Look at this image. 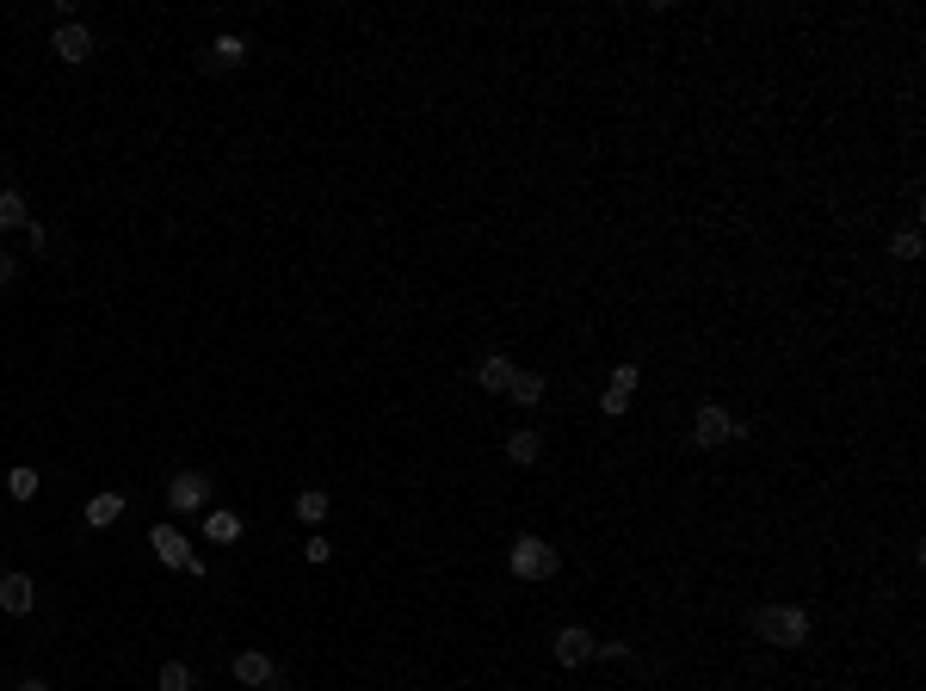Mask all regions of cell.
Wrapping results in <instances>:
<instances>
[{"mask_svg": "<svg viewBox=\"0 0 926 691\" xmlns=\"http://www.w3.org/2000/svg\"><path fill=\"white\" fill-rule=\"evenodd\" d=\"M241 685H254V691H284V679H278V667H272V654H260V648H247V654H235V667H229Z\"/></svg>", "mask_w": 926, "mask_h": 691, "instance_id": "5", "label": "cell"}, {"mask_svg": "<svg viewBox=\"0 0 926 691\" xmlns=\"http://www.w3.org/2000/svg\"><path fill=\"white\" fill-rule=\"evenodd\" d=\"M476 383H482L488 395H507V389H513V365L494 352V358H482V365H476Z\"/></svg>", "mask_w": 926, "mask_h": 691, "instance_id": "11", "label": "cell"}, {"mask_svg": "<svg viewBox=\"0 0 926 691\" xmlns=\"http://www.w3.org/2000/svg\"><path fill=\"white\" fill-rule=\"evenodd\" d=\"M328 550H334L328 537H309V543H303V556H309V562H328Z\"/></svg>", "mask_w": 926, "mask_h": 691, "instance_id": "22", "label": "cell"}, {"mask_svg": "<svg viewBox=\"0 0 926 691\" xmlns=\"http://www.w3.org/2000/svg\"><path fill=\"white\" fill-rule=\"evenodd\" d=\"M889 253H896V260H920V235H914V229H902L896 241H889Z\"/></svg>", "mask_w": 926, "mask_h": 691, "instance_id": "21", "label": "cell"}, {"mask_svg": "<svg viewBox=\"0 0 926 691\" xmlns=\"http://www.w3.org/2000/svg\"><path fill=\"white\" fill-rule=\"evenodd\" d=\"M31 605H38V587H31V574H0V611L25 617Z\"/></svg>", "mask_w": 926, "mask_h": 691, "instance_id": "9", "label": "cell"}, {"mask_svg": "<svg viewBox=\"0 0 926 691\" xmlns=\"http://www.w3.org/2000/svg\"><path fill=\"white\" fill-rule=\"evenodd\" d=\"M507 457H513V463H538V457H544V439H538V432H513V439H507Z\"/></svg>", "mask_w": 926, "mask_h": 691, "instance_id": "15", "label": "cell"}, {"mask_svg": "<svg viewBox=\"0 0 926 691\" xmlns=\"http://www.w3.org/2000/svg\"><path fill=\"white\" fill-rule=\"evenodd\" d=\"M118 519H124V494H93V500H87V525H93V531L118 525Z\"/></svg>", "mask_w": 926, "mask_h": 691, "instance_id": "12", "label": "cell"}, {"mask_svg": "<svg viewBox=\"0 0 926 691\" xmlns=\"http://www.w3.org/2000/svg\"><path fill=\"white\" fill-rule=\"evenodd\" d=\"M235 62H247V38H235V31H229V38H217V44H210L204 68H235Z\"/></svg>", "mask_w": 926, "mask_h": 691, "instance_id": "13", "label": "cell"}, {"mask_svg": "<svg viewBox=\"0 0 926 691\" xmlns=\"http://www.w3.org/2000/svg\"><path fill=\"white\" fill-rule=\"evenodd\" d=\"M204 537H210V543H235V537H241V519H235V513H210V519H204Z\"/></svg>", "mask_w": 926, "mask_h": 691, "instance_id": "18", "label": "cell"}, {"mask_svg": "<svg viewBox=\"0 0 926 691\" xmlns=\"http://www.w3.org/2000/svg\"><path fill=\"white\" fill-rule=\"evenodd\" d=\"M556 568H562V556L550 550L544 537H519V543H513V574H519V580H550Z\"/></svg>", "mask_w": 926, "mask_h": 691, "instance_id": "2", "label": "cell"}, {"mask_svg": "<svg viewBox=\"0 0 926 691\" xmlns=\"http://www.w3.org/2000/svg\"><path fill=\"white\" fill-rule=\"evenodd\" d=\"M593 630H581V624H568V630H556V661L562 667H581V661H593Z\"/></svg>", "mask_w": 926, "mask_h": 691, "instance_id": "8", "label": "cell"}, {"mask_svg": "<svg viewBox=\"0 0 926 691\" xmlns=\"http://www.w3.org/2000/svg\"><path fill=\"white\" fill-rule=\"evenodd\" d=\"M754 636L772 642V648H797V642L809 636V617H803L797 605H760V611H754Z\"/></svg>", "mask_w": 926, "mask_h": 691, "instance_id": "1", "label": "cell"}, {"mask_svg": "<svg viewBox=\"0 0 926 691\" xmlns=\"http://www.w3.org/2000/svg\"><path fill=\"white\" fill-rule=\"evenodd\" d=\"M7 488H13V500H31V494H38V469H13Z\"/></svg>", "mask_w": 926, "mask_h": 691, "instance_id": "20", "label": "cell"}, {"mask_svg": "<svg viewBox=\"0 0 926 691\" xmlns=\"http://www.w3.org/2000/svg\"><path fill=\"white\" fill-rule=\"evenodd\" d=\"M50 50H56L62 62H87V56L99 50V38H93L87 25H75V19H68V25H56V31H50Z\"/></svg>", "mask_w": 926, "mask_h": 691, "instance_id": "6", "label": "cell"}, {"mask_svg": "<svg viewBox=\"0 0 926 691\" xmlns=\"http://www.w3.org/2000/svg\"><path fill=\"white\" fill-rule=\"evenodd\" d=\"M13 278H19V266H13V253H0V290H7Z\"/></svg>", "mask_w": 926, "mask_h": 691, "instance_id": "23", "label": "cell"}, {"mask_svg": "<svg viewBox=\"0 0 926 691\" xmlns=\"http://www.w3.org/2000/svg\"><path fill=\"white\" fill-rule=\"evenodd\" d=\"M735 432H741V426H735L723 408H698V420H692V445H704V451H710V445H729Z\"/></svg>", "mask_w": 926, "mask_h": 691, "instance_id": "7", "label": "cell"}, {"mask_svg": "<svg viewBox=\"0 0 926 691\" xmlns=\"http://www.w3.org/2000/svg\"><path fill=\"white\" fill-rule=\"evenodd\" d=\"M507 395H513L519 408H538V402H544V377H538V371H513V389H507Z\"/></svg>", "mask_w": 926, "mask_h": 691, "instance_id": "14", "label": "cell"}, {"mask_svg": "<svg viewBox=\"0 0 926 691\" xmlns=\"http://www.w3.org/2000/svg\"><path fill=\"white\" fill-rule=\"evenodd\" d=\"M155 691H192V667L186 661H167L161 679H155Z\"/></svg>", "mask_w": 926, "mask_h": 691, "instance_id": "19", "label": "cell"}, {"mask_svg": "<svg viewBox=\"0 0 926 691\" xmlns=\"http://www.w3.org/2000/svg\"><path fill=\"white\" fill-rule=\"evenodd\" d=\"M636 383H643V371H636V365H618V371H612V389H605V414H624L630 395H636Z\"/></svg>", "mask_w": 926, "mask_h": 691, "instance_id": "10", "label": "cell"}, {"mask_svg": "<svg viewBox=\"0 0 926 691\" xmlns=\"http://www.w3.org/2000/svg\"><path fill=\"white\" fill-rule=\"evenodd\" d=\"M149 543H155V556H161L167 568H186V574H204V562L192 556V543H186L180 531H173V525H155V531H149Z\"/></svg>", "mask_w": 926, "mask_h": 691, "instance_id": "4", "label": "cell"}, {"mask_svg": "<svg viewBox=\"0 0 926 691\" xmlns=\"http://www.w3.org/2000/svg\"><path fill=\"white\" fill-rule=\"evenodd\" d=\"M13 691H50V685H44V679H19Z\"/></svg>", "mask_w": 926, "mask_h": 691, "instance_id": "24", "label": "cell"}, {"mask_svg": "<svg viewBox=\"0 0 926 691\" xmlns=\"http://www.w3.org/2000/svg\"><path fill=\"white\" fill-rule=\"evenodd\" d=\"M297 519L322 525V519H328V494H322V488H303V494H297Z\"/></svg>", "mask_w": 926, "mask_h": 691, "instance_id": "16", "label": "cell"}, {"mask_svg": "<svg viewBox=\"0 0 926 691\" xmlns=\"http://www.w3.org/2000/svg\"><path fill=\"white\" fill-rule=\"evenodd\" d=\"M25 223H31L25 198H19V192H0V229H25Z\"/></svg>", "mask_w": 926, "mask_h": 691, "instance_id": "17", "label": "cell"}, {"mask_svg": "<svg viewBox=\"0 0 926 691\" xmlns=\"http://www.w3.org/2000/svg\"><path fill=\"white\" fill-rule=\"evenodd\" d=\"M204 500H210V476H204V469H180V476L167 482V506H173V513H198Z\"/></svg>", "mask_w": 926, "mask_h": 691, "instance_id": "3", "label": "cell"}]
</instances>
